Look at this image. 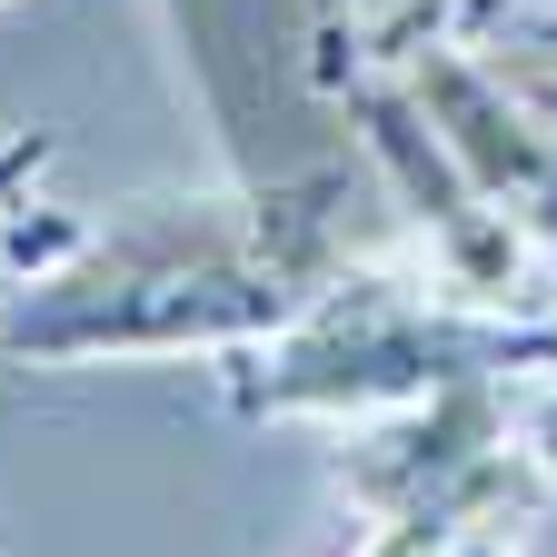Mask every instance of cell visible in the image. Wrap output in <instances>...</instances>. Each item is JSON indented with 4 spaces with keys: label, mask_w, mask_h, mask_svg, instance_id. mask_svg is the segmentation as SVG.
Masks as SVG:
<instances>
[{
    "label": "cell",
    "mask_w": 557,
    "mask_h": 557,
    "mask_svg": "<svg viewBox=\"0 0 557 557\" xmlns=\"http://www.w3.org/2000/svg\"><path fill=\"white\" fill-rule=\"evenodd\" d=\"M348 239V170H249L230 189H160L81 230L0 309V359L100 369V359H209L289 329Z\"/></svg>",
    "instance_id": "6da1fadb"
},
{
    "label": "cell",
    "mask_w": 557,
    "mask_h": 557,
    "mask_svg": "<svg viewBox=\"0 0 557 557\" xmlns=\"http://www.w3.org/2000/svg\"><path fill=\"white\" fill-rule=\"evenodd\" d=\"M468 379H518V388L557 379V309H537V319L478 309L429 259L348 249L289 329L220 359V408L259 418V429H289V418L369 429V418L468 388Z\"/></svg>",
    "instance_id": "7a4b0ae2"
},
{
    "label": "cell",
    "mask_w": 557,
    "mask_h": 557,
    "mask_svg": "<svg viewBox=\"0 0 557 557\" xmlns=\"http://www.w3.org/2000/svg\"><path fill=\"white\" fill-rule=\"evenodd\" d=\"M379 50L408 70V90L438 120V139L468 170V189L557 269V110L518 81L498 50H478L448 21V0H408L398 21H379Z\"/></svg>",
    "instance_id": "3957f363"
},
{
    "label": "cell",
    "mask_w": 557,
    "mask_h": 557,
    "mask_svg": "<svg viewBox=\"0 0 557 557\" xmlns=\"http://www.w3.org/2000/svg\"><path fill=\"white\" fill-rule=\"evenodd\" d=\"M40 180H50V139L0 120V309H11L30 278L90 230V220H70V209H50Z\"/></svg>",
    "instance_id": "277c9868"
},
{
    "label": "cell",
    "mask_w": 557,
    "mask_h": 557,
    "mask_svg": "<svg viewBox=\"0 0 557 557\" xmlns=\"http://www.w3.org/2000/svg\"><path fill=\"white\" fill-rule=\"evenodd\" d=\"M487 508H388V518H359V547L348 557H448L458 547V528H478Z\"/></svg>",
    "instance_id": "5b68a950"
},
{
    "label": "cell",
    "mask_w": 557,
    "mask_h": 557,
    "mask_svg": "<svg viewBox=\"0 0 557 557\" xmlns=\"http://www.w3.org/2000/svg\"><path fill=\"white\" fill-rule=\"evenodd\" d=\"M299 21H309V81H319V90H338V70H348V50L369 40V21H359V0H299Z\"/></svg>",
    "instance_id": "8992f818"
},
{
    "label": "cell",
    "mask_w": 557,
    "mask_h": 557,
    "mask_svg": "<svg viewBox=\"0 0 557 557\" xmlns=\"http://www.w3.org/2000/svg\"><path fill=\"white\" fill-rule=\"evenodd\" d=\"M518 438H528V458H537V478L557 487V379H537V388L518 398Z\"/></svg>",
    "instance_id": "52a82bcc"
},
{
    "label": "cell",
    "mask_w": 557,
    "mask_h": 557,
    "mask_svg": "<svg viewBox=\"0 0 557 557\" xmlns=\"http://www.w3.org/2000/svg\"><path fill=\"white\" fill-rule=\"evenodd\" d=\"M508 70H518V81H528V90L557 110V50H528V60H508Z\"/></svg>",
    "instance_id": "ba28073f"
},
{
    "label": "cell",
    "mask_w": 557,
    "mask_h": 557,
    "mask_svg": "<svg viewBox=\"0 0 557 557\" xmlns=\"http://www.w3.org/2000/svg\"><path fill=\"white\" fill-rule=\"evenodd\" d=\"M0 11H11V0H0Z\"/></svg>",
    "instance_id": "9c48e42d"
}]
</instances>
